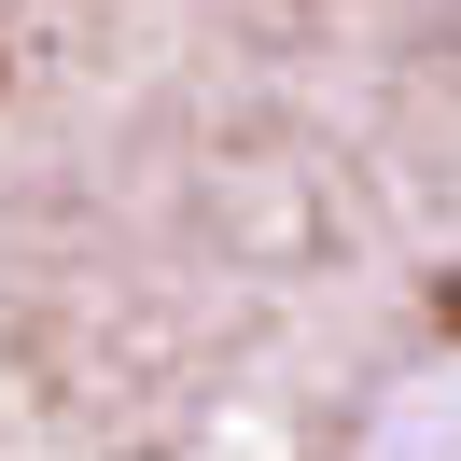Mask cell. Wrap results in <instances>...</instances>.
Returning a JSON list of instances; mask_svg holds the SVG:
<instances>
[]
</instances>
